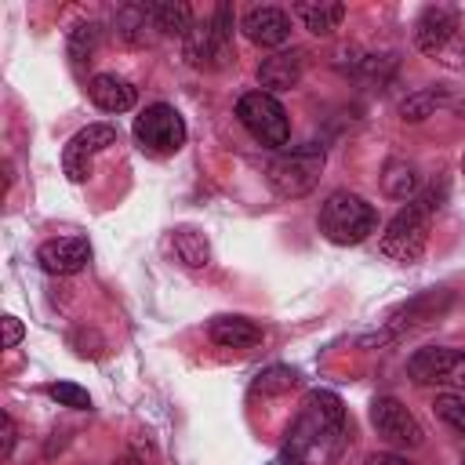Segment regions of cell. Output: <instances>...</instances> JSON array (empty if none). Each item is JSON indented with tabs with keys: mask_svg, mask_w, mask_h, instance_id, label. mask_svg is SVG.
I'll use <instances>...</instances> for the list:
<instances>
[{
	"mask_svg": "<svg viewBox=\"0 0 465 465\" xmlns=\"http://www.w3.org/2000/svg\"><path fill=\"white\" fill-rule=\"evenodd\" d=\"M345 447V407L341 396L331 389L305 392L287 440H283V461L287 465H331Z\"/></svg>",
	"mask_w": 465,
	"mask_h": 465,
	"instance_id": "6da1fadb",
	"label": "cell"
},
{
	"mask_svg": "<svg viewBox=\"0 0 465 465\" xmlns=\"http://www.w3.org/2000/svg\"><path fill=\"white\" fill-rule=\"evenodd\" d=\"M98 44H102V25L98 22H80L76 29H69V58L76 65L91 62L94 51H98Z\"/></svg>",
	"mask_w": 465,
	"mask_h": 465,
	"instance_id": "603a6c76",
	"label": "cell"
},
{
	"mask_svg": "<svg viewBox=\"0 0 465 465\" xmlns=\"http://www.w3.org/2000/svg\"><path fill=\"white\" fill-rule=\"evenodd\" d=\"M371 425L378 429V436L392 447H421L425 432L418 425V418L396 400V396H378L371 403Z\"/></svg>",
	"mask_w": 465,
	"mask_h": 465,
	"instance_id": "30bf717a",
	"label": "cell"
},
{
	"mask_svg": "<svg viewBox=\"0 0 465 465\" xmlns=\"http://www.w3.org/2000/svg\"><path fill=\"white\" fill-rule=\"evenodd\" d=\"M294 385H298V374L291 367H265L254 378V396H280V392H291Z\"/></svg>",
	"mask_w": 465,
	"mask_h": 465,
	"instance_id": "d4e9b609",
	"label": "cell"
},
{
	"mask_svg": "<svg viewBox=\"0 0 465 465\" xmlns=\"http://www.w3.org/2000/svg\"><path fill=\"white\" fill-rule=\"evenodd\" d=\"M443 203V185H429L425 193H418L414 200H407V207H400L385 232H381V254L392 258V262H418L425 254V243H429V225H432V214L440 211Z\"/></svg>",
	"mask_w": 465,
	"mask_h": 465,
	"instance_id": "7a4b0ae2",
	"label": "cell"
},
{
	"mask_svg": "<svg viewBox=\"0 0 465 465\" xmlns=\"http://www.w3.org/2000/svg\"><path fill=\"white\" fill-rule=\"evenodd\" d=\"M432 309H440V305H436V294L414 298L411 305H403V309L385 323V331H381V334H374V338H367V341H378V345H381V341H392V338H400L403 331H414L418 323H425V320L432 316Z\"/></svg>",
	"mask_w": 465,
	"mask_h": 465,
	"instance_id": "d6986e66",
	"label": "cell"
},
{
	"mask_svg": "<svg viewBox=\"0 0 465 465\" xmlns=\"http://www.w3.org/2000/svg\"><path fill=\"white\" fill-rule=\"evenodd\" d=\"M207 334L218 349H254L262 341V327L247 316H214Z\"/></svg>",
	"mask_w": 465,
	"mask_h": 465,
	"instance_id": "2e32d148",
	"label": "cell"
},
{
	"mask_svg": "<svg viewBox=\"0 0 465 465\" xmlns=\"http://www.w3.org/2000/svg\"><path fill=\"white\" fill-rule=\"evenodd\" d=\"M11 447H15V421H11V414H4V440H0V458H11Z\"/></svg>",
	"mask_w": 465,
	"mask_h": 465,
	"instance_id": "f1b7e54d",
	"label": "cell"
},
{
	"mask_svg": "<svg viewBox=\"0 0 465 465\" xmlns=\"http://www.w3.org/2000/svg\"><path fill=\"white\" fill-rule=\"evenodd\" d=\"M171 247H174V258L185 265V269H203L211 262V243L200 229L193 225H178L171 232Z\"/></svg>",
	"mask_w": 465,
	"mask_h": 465,
	"instance_id": "ffe728a7",
	"label": "cell"
},
{
	"mask_svg": "<svg viewBox=\"0 0 465 465\" xmlns=\"http://www.w3.org/2000/svg\"><path fill=\"white\" fill-rule=\"evenodd\" d=\"M407 374L418 385H447L465 392V349H443V345L418 349L407 360Z\"/></svg>",
	"mask_w": 465,
	"mask_h": 465,
	"instance_id": "ba28073f",
	"label": "cell"
},
{
	"mask_svg": "<svg viewBox=\"0 0 465 465\" xmlns=\"http://www.w3.org/2000/svg\"><path fill=\"white\" fill-rule=\"evenodd\" d=\"M381 193L392 200H414L418 196V167L407 160H389L381 167Z\"/></svg>",
	"mask_w": 465,
	"mask_h": 465,
	"instance_id": "44dd1931",
	"label": "cell"
},
{
	"mask_svg": "<svg viewBox=\"0 0 465 465\" xmlns=\"http://www.w3.org/2000/svg\"><path fill=\"white\" fill-rule=\"evenodd\" d=\"M461 174H465V160H461Z\"/></svg>",
	"mask_w": 465,
	"mask_h": 465,
	"instance_id": "1f68e13d",
	"label": "cell"
},
{
	"mask_svg": "<svg viewBox=\"0 0 465 465\" xmlns=\"http://www.w3.org/2000/svg\"><path fill=\"white\" fill-rule=\"evenodd\" d=\"M232 58V11L229 4H218L211 18L193 22L185 33V62L196 69H222Z\"/></svg>",
	"mask_w": 465,
	"mask_h": 465,
	"instance_id": "5b68a950",
	"label": "cell"
},
{
	"mask_svg": "<svg viewBox=\"0 0 465 465\" xmlns=\"http://www.w3.org/2000/svg\"><path fill=\"white\" fill-rule=\"evenodd\" d=\"M153 18H156L160 33H174L182 40L193 29V7L185 0H160V4H153Z\"/></svg>",
	"mask_w": 465,
	"mask_h": 465,
	"instance_id": "7402d4cb",
	"label": "cell"
},
{
	"mask_svg": "<svg viewBox=\"0 0 465 465\" xmlns=\"http://www.w3.org/2000/svg\"><path fill=\"white\" fill-rule=\"evenodd\" d=\"M302 69H305V54H302V51H276V54L262 58V65H258V84H262L265 94L291 91V87H298Z\"/></svg>",
	"mask_w": 465,
	"mask_h": 465,
	"instance_id": "5bb4252c",
	"label": "cell"
},
{
	"mask_svg": "<svg viewBox=\"0 0 465 465\" xmlns=\"http://www.w3.org/2000/svg\"><path fill=\"white\" fill-rule=\"evenodd\" d=\"M240 29H243V36H247L251 44H258V47H280V44H287V36H291V15L280 11V7H272V4H262V7H251V11L243 15Z\"/></svg>",
	"mask_w": 465,
	"mask_h": 465,
	"instance_id": "7c38bea8",
	"label": "cell"
},
{
	"mask_svg": "<svg viewBox=\"0 0 465 465\" xmlns=\"http://www.w3.org/2000/svg\"><path fill=\"white\" fill-rule=\"evenodd\" d=\"M36 262L51 276H73L91 262V243L84 236H58V240L40 243Z\"/></svg>",
	"mask_w": 465,
	"mask_h": 465,
	"instance_id": "8fae6325",
	"label": "cell"
},
{
	"mask_svg": "<svg viewBox=\"0 0 465 465\" xmlns=\"http://www.w3.org/2000/svg\"><path fill=\"white\" fill-rule=\"evenodd\" d=\"M113 25H116V36L124 44H134V47L153 44V36L160 33V25L153 18V4H124L116 11V22Z\"/></svg>",
	"mask_w": 465,
	"mask_h": 465,
	"instance_id": "9a60e30c",
	"label": "cell"
},
{
	"mask_svg": "<svg viewBox=\"0 0 465 465\" xmlns=\"http://www.w3.org/2000/svg\"><path fill=\"white\" fill-rule=\"evenodd\" d=\"M87 94H91V102H94L102 113H127V109L134 105V87H131L124 76H116V73H98V76H91Z\"/></svg>",
	"mask_w": 465,
	"mask_h": 465,
	"instance_id": "e0dca14e",
	"label": "cell"
},
{
	"mask_svg": "<svg viewBox=\"0 0 465 465\" xmlns=\"http://www.w3.org/2000/svg\"><path fill=\"white\" fill-rule=\"evenodd\" d=\"M432 407H436V414H440L450 429H458V432L465 436V396H461V392H440Z\"/></svg>",
	"mask_w": 465,
	"mask_h": 465,
	"instance_id": "484cf974",
	"label": "cell"
},
{
	"mask_svg": "<svg viewBox=\"0 0 465 465\" xmlns=\"http://www.w3.org/2000/svg\"><path fill=\"white\" fill-rule=\"evenodd\" d=\"M378 229V214L374 207L349 189H334L323 203H320V232L338 243V247H352L363 243L371 232Z\"/></svg>",
	"mask_w": 465,
	"mask_h": 465,
	"instance_id": "3957f363",
	"label": "cell"
},
{
	"mask_svg": "<svg viewBox=\"0 0 465 465\" xmlns=\"http://www.w3.org/2000/svg\"><path fill=\"white\" fill-rule=\"evenodd\" d=\"M22 334H25L22 320H18V316H4V345H7V349H15V345L22 341Z\"/></svg>",
	"mask_w": 465,
	"mask_h": 465,
	"instance_id": "83f0119b",
	"label": "cell"
},
{
	"mask_svg": "<svg viewBox=\"0 0 465 465\" xmlns=\"http://www.w3.org/2000/svg\"><path fill=\"white\" fill-rule=\"evenodd\" d=\"M44 392H47L51 400H58L62 407H73V411H87V407H91L87 389H80V385H73V381H51Z\"/></svg>",
	"mask_w": 465,
	"mask_h": 465,
	"instance_id": "4316f807",
	"label": "cell"
},
{
	"mask_svg": "<svg viewBox=\"0 0 465 465\" xmlns=\"http://www.w3.org/2000/svg\"><path fill=\"white\" fill-rule=\"evenodd\" d=\"M113 465H145V461H142V458H134V454H120Z\"/></svg>",
	"mask_w": 465,
	"mask_h": 465,
	"instance_id": "4dcf8cb0",
	"label": "cell"
},
{
	"mask_svg": "<svg viewBox=\"0 0 465 465\" xmlns=\"http://www.w3.org/2000/svg\"><path fill=\"white\" fill-rule=\"evenodd\" d=\"M236 116L251 131V138L262 142V145H269V149H280L291 138V120H287V109L276 102V94L247 91L236 102Z\"/></svg>",
	"mask_w": 465,
	"mask_h": 465,
	"instance_id": "8992f818",
	"label": "cell"
},
{
	"mask_svg": "<svg viewBox=\"0 0 465 465\" xmlns=\"http://www.w3.org/2000/svg\"><path fill=\"white\" fill-rule=\"evenodd\" d=\"M440 105H443V91L425 87V91H414L411 98H403V102H400V116H403L407 124H418V120L432 116Z\"/></svg>",
	"mask_w": 465,
	"mask_h": 465,
	"instance_id": "cb8c5ba5",
	"label": "cell"
},
{
	"mask_svg": "<svg viewBox=\"0 0 465 465\" xmlns=\"http://www.w3.org/2000/svg\"><path fill=\"white\" fill-rule=\"evenodd\" d=\"M454 29H458V15H454L450 7H443V4H432V7H425V11L418 15V22H414V44H418V51H425V54H440V51L450 44Z\"/></svg>",
	"mask_w": 465,
	"mask_h": 465,
	"instance_id": "4fadbf2b",
	"label": "cell"
},
{
	"mask_svg": "<svg viewBox=\"0 0 465 465\" xmlns=\"http://www.w3.org/2000/svg\"><path fill=\"white\" fill-rule=\"evenodd\" d=\"M323 163H327V149L316 145V142H305V145H294V149H283L269 160L265 167V178L272 185L276 196L283 200H298L305 193L316 189L320 174H323Z\"/></svg>",
	"mask_w": 465,
	"mask_h": 465,
	"instance_id": "277c9868",
	"label": "cell"
},
{
	"mask_svg": "<svg viewBox=\"0 0 465 465\" xmlns=\"http://www.w3.org/2000/svg\"><path fill=\"white\" fill-rule=\"evenodd\" d=\"M109 145H116V127L109 124H87L84 131H76L62 153V171L69 182H87L91 178V163L98 153H105Z\"/></svg>",
	"mask_w": 465,
	"mask_h": 465,
	"instance_id": "9c48e42d",
	"label": "cell"
},
{
	"mask_svg": "<svg viewBox=\"0 0 465 465\" xmlns=\"http://www.w3.org/2000/svg\"><path fill=\"white\" fill-rule=\"evenodd\" d=\"M134 138L145 153L153 156H171L185 145V120L174 105L167 102H156V105H145L138 116H134Z\"/></svg>",
	"mask_w": 465,
	"mask_h": 465,
	"instance_id": "52a82bcc",
	"label": "cell"
},
{
	"mask_svg": "<svg viewBox=\"0 0 465 465\" xmlns=\"http://www.w3.org/2000/svg\"><path fill=\"white\" fill-rule=\"evenodd\" d=\"M367 465H414V461H407L403 454L385 450V454H371V458H367Z\"/></svg>",
	"mask_w": 465,
	"mask_h": 465,
	"instance_id": "f546056e",
	"label": "cell"
},
{
	"mask_svg": "<svg viewBox=\"0 0 465 465\" xmlns=\"http://www.w3.org/2000/svg\"><path fill=\"white\" fill-rule=\"evenodd\" d=\"M294 18H302V25L316 36H331L341 18H345V4H334V0H302L291 7Z\"/></svg>",
	"mask_w": 465,
	"mask_h": 465,
	"instance_id": "ac0fdd59",
	"label": "cell"
}]
</instances>
